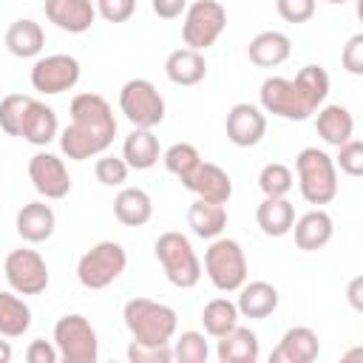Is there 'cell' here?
<instances>
[{
  "mask_svg": "<svg viewBox=\"0 0 363 363\" xmlns=\"http://www.w3.org/2000/svg\"><path fill=\"white\" fill-rule=\"evenodd\" d=\"M128 267V252L119 241H99L77 261V281L85 289L111 286Z\"/></svg>",
  "mask_w": 363,
  "mask_h": 363,
  "instance_id": "cell-7",
  "label": "cell"
},
{
  "mask_svg": "<svg viewBox=\"0 0 363 363\" xmlns=\"http://www.w3.org/2000/svg\"><path fill=\"white\" fill-rule=\"evenodd\" d=\"M207 357H210V346H207L201 332L187 329L176 337L173 360H179V363H207Z\"/></svg>",
  "mask_w": 363,
  "mask_h": 363,
  "instance_id": "cell-35",
  "label": "cell"
},
{
  "mask_svg": "<svg viewBox=\"0 0 363 363\" xmlns=\"http://www.w3.org/2000/svg\"><path fill=\"white\" fill-rule=\"evenodd\" d=\"M218 346H216V357L221 363H255L258 354H261V346H258V335L241 323H235L230 332H224L221 337H216Z\"/></svg>",
  "mask_w": 363,
  "mask_h": 363,
  "instance_id": "cell-22",
  "label": "cell"
},
{
  "mask_svg": "<svg viewBox=\"0 0 363 363\" xmlns=\"http://www.w3.org/2000/svg\"><path fill=\"white\" fill-rule=\"evenodd\" d=\"M11 360V346L9 340H0V363H9Z\"/></svg>",
  "mask_w": 363,
  "mask_h": 363,
  "instance_id": "cell-46",
  "label": "cell"
},
{
  "mask_svg": "<svg viewBox=\"0 0 363 363\" xmlns=\"http://www.w3.org/2000/svg\"><path fill=\"white\" fill-rule=\"evenodd\" d=\"M204 272L218 292H238L247 281V255L235 238H213L204 250Z\"/></svg>",
  "mask_w": 363,
  "mask_h": 363,
  "instance_id": "cell-6",
  "label": "cell"
},
{
  "mask_svg": "<svg viewBox=\"0 0 363 363\" xmlns=\"http://www.w3.org/2000/svg\"><path fill=\"white\" fill-rule=\"evenodd\" d=\"M340 65H343L349 74H354V77L363 74V34H352V37L346 40V45H343V51H340Z\"/></svg>",
  "mask_w": 363,
  "mask_h": 363,
  "instance_id": "cell-42",
  "label": "cell"
},
{
  "mask_svg": "<svg viewBox=\"0 0 363 363\" xmlns=\"http://www.w3.org/2000/svg\"><path fill=\"white\" fill-rule=\"evenodd\" d=\"M292 184H295V176L281 162H269L258 173V187H261L264 196H286L292 190Z\"/></svg>",
  "mask_w": 363,
  "mask_h": 363,
  "instance_id": "cell-34",
  "label": "cell"
},
{
  "mask_svg": "<svg viewBox=\"0 0 363 363\" xmlns=\"http://www.w3.org/2000/svg\"><path fill=\"white\" fill-rule=\"evenodd\" d=\"M43 11L51 26L68 34H82L96 20V9L91 0H45Z\"/></svg>",
  "mask_w": 363,
  "mask_h": 363,
  "instance_id": "cell-16",
  "label": "cell"
},
{
  "mask_svg": "<svg viewBox=\"0 0 363 363\" xmlns=\"http://www.w3.org/2000/svg\"><path fill=\"white\" fill-rule=\"evenodd\" d=\"M281 303V295L278 289L269 284V281H244L238 286V315L241 318H250V320H261V318H269Z\"/></svg>",
  "mask_w": 363,
  "mask_h": 363,
  "instance_id": "cell-21",
  "label": "cell"
},
{
  "mask_svg": "<svg viewBox=\"0 0 363 363\" xmlns=\"http://www.w3.org/2000/svg\"><path fill=\"white\" fill-rule=\"evenodd\" d=\"M31 326V306L11 289L0 292V337H23Z\"/></svg>",
  "mask_w": 363,
  "mask_h": 363,
  "instance_id": "cell-31",
  "label": "cell"
},
{
  "mask_svg": "<svg viewBox=\"0 0 363 363\" xmlns=\"http://www.w3.org/2000/svg\"><path fill=\"white\" fill-rule=\"evenodd\" d=\"M335 167H340L346 176L357 179V176L363 173V142L349 139V142L337 145V159H335Z\"/></svg>",
  "mask_w": 363,
  "mask_h": 363,
  "instance_id": "cell-39",
  "label": "cell"
},
{
  "mask_svg": "<svg viewBox=\"0 0 363 363\" xmlns=\"http://www.w3.org/2000/svg\"><path fill=\"white\" fill-rule=\"evenodd\" d=\"M320 354V340L312 326H292L272 349V363H312Z\"/></svg>",
  "mask_w": 363,
  "mask_h": 363,
  "instance_id": "cell-17",
  "label": "cell"
},
{
  "mask_svg": "<svg viewBox=\"0 0 363 363\" xmlns=\"http://www.w3.org/2000/svg\"><path fill=\"white\" fill-rule=\"evenodd\" d=\"M26 360L28 363H57L60 360V352L54 346V340H31L28 349H26Z\"/></svg>",
  "mask_w": 363,
  "mask_h": 363,
  "instance_id": "cell-43",
  "label": "cell"
},
{
  "mask_svg": "<svg viewBox=\"0 0 363 363\" xmlns=\"http://www.w3.org/2000/svg\"><path fill=\"white\" fill-rule=\"evenodd\" d=\"M128 360L130 363H170L173 360V349H170V343H139V340H130L128 343Z\"/></svg>",
  "mask_w": 363,
  "mask_h": 363,
  "instance_id": "cell-38",
  "label": "cell"
},
{
  "mask_svg": "<svg viewBox=\"0 0 363 363\" xmlns=\"http://www.w3.org/2000/svg\"><path fill=\"white\" fill-rule=\"evenodd\" d=\"M224 130L235 147H252L267 133V113L252 102H235L224 119Z\"/></svg>",
  "mask_w": 363,
  "mask_h": 363,
  "instance_id": "cell-14",
  "label": "cell"
},
{
  "mask_svg": "<svg viewBox=\"0 0 363 363\" xmlns=\"http://www.w3.org/2000/svg\"><path fill=\"white\" fill-rule=\"evenodd\" d=\"M275 11L286 23H306L315 14V0H275Z\"/></svg>",
  "mask_w": 363,
  "mask_h": 363,
  "instance_id": "cell-41",
  "label": "cell"
},
{
  "mask_svg": "<svg viewBox=\"0 0 363 363\" xmlns=\"http://www.w3.org/2000/svg\"><path fill=\"white\" fill-rule=\"evenodd\" d=\"M94 9L105 23H128L136 11V0H94Z\"/></svg>",
  "mask_w": 363,
  "mask_h": 363,
  "instance_id": "cell-40",
  "label": "cell"
},
{
  "mask_svg": "<svg viewBox=\"0 0 363 363\" xmlns=\"http://www.w3.org/2000/svg\"><path fill=\"white\" fill-rule=\"evenodd\" d=\"M3 272H6L9 286H11L17 295H40V292L48 289V281H51L45 258H43L37 250H28V247L11 250V252L6 255Z\"/></svg>",
  "mask_w": 363,
  "mask_h": 363,
  "instance_id": "cell-11",
  "label": "cell"
},
{
  "mask_svg": "<svg viewBox=\"0 0 363 363\" xmlns=\"http://www.w3.org/2000/svg\"><path fill=\"white\" fill-rule=\"evenodd\" d=\"M150 9H153V14L162 17V20H176V17L184 14L187 0H150Z\"/></svg>",
  "mask_w": 363,
  "mask_h": 363,
  "instance_id": "cell-44",
  "label": "cell"
},
{
  "mask_svg": "<svg viewBox=\"0 0 363 363\" xmlns=\"http://www.w3.org/2000/svg\"><path fill=\"white\" fill-rule=\"evenodd\" d=\"M326 3H332V6H343V3H349V0H326Z\"/></svg>",
  "mask_w": 363,
  "mask_h": 363,
  "instance_id": "cell-47",
  "label": "cell"
},
{
  "mask_svg": "<svg viewBox=\"0 0 363 363\" xmlns=\"http://www.w3.org/2000/svg\"><path fill=\"white\" fill-rule=\"evenodd\" d=\"M54 346L60 352V360L65 363H96L99 357V340L96 329L85 315H62L54 323Z\"/></svg>",
  "mask_w": 363,
  "mask_h": 363,
  "instance_id": "cell-8",
  "label": "cell"
},
{
  "mask_svg": "<svg viewBox=\"0 0 363 363\" xmlns=\"http://www.w3.org/2000/svg\"><path fill=\"white\" fill-rule=\"evenodd\" d=\"M162 162H164L167 173H173V176L182 182V179H187V176L196 170V164L201 162V153H199L196 145H190V142H176V145H170V147L162 153Z\"/></svg>",
  "mask_w": 363,
  "mask_h": 363,
  "instance_id": "cell-33",
  "label": "cell"
},
{
  "mask_svg": "<svg viewBox=\"0 0 363 363\" xmlns=\"http://www.w3.org/2000/svg\"><path fill=\"white\" fill-rule=\"evenodd\" d=\"M164 74L173 85H182V88H190V85H199L204 77H207V60L201 51H193V48H176L167 54L164 60Z\"/></svg>",
  "mask_w": 363,
  "mask_h": 363,
  "instance_id": "cell-24",
  "label": "cell"
},
{
  "mask_svg": "<svg viewBox=\"0 0 363 363\" xmlns=\"http://www.w3.org/2000/svg\"><path fill=\"white\" fill-rule=\"evenodd\" d=\"M68 113H71V122L60 133L62 156L74 162H85V159L105 153L113 145L116 116H113L111 102L102 94H94V91L77 94L68 105Z\"/></svg>",
  "mask_w": 363,
  "mask_h": 363,
  "instance_id": "cell-1",
  "label": "cell"
},
{
  "mask_svg": "<svg viewBox=\"0 0 363 363\" xmlns=\"http://www.w3.org/2000/svg\"><path fill=\"white\" fill-rule=\"evenodd\" d=\"M57 133H60V122H57L54 108L31 96V99H28V108H26V113H23L20 136H23L28 145L45 147L48 142L57 139Z\"/></svg>",
  "mask_w": 363,
  "mask_h": 363,
  "instance_id": "cell-19",
  "label": "cell"
},
{
  "mask_svg": "<svg viewBox=\"0 0 363 363\" xmlns=\"http://www.w3.org/2000/svg\"><path fill=\"white\" fill-rule=\"evenodd\" d=\"M227 28V9L218 0H196L187 3L182 20V40L193 51H207Z\"/></svg>",
  "mask_w": 363,
  "mask_h": 363,
  "instance_id": "cell-9",
  "label": "cell"
},
{
  "mask_svg": "<svg viewBox=\"0 0 363 363\" xmlns=\"http://www.w3.org/2000/svg\"><path fill=\"white\" fill-rule=\"evenodd\" d=\"M238 318H241L238 315V306L230 298H213L201 309V323H204V332L210 337H221L224 332H230L238 323Z\"/></svg>",
  "mask_w": 363,
  "mask_h": 363,
  "instance_id": "cell-32",
  "label": "cell"
},
{
  "mask_svg": "<svg viewBox=\"0 0 363 363\" xmlns=\"http://www.w3.org/2000/svg\"><path fill=\"white\" fill-rule=\"evenodd\" d=\"M360 289H363V278L357 275V278H352V284H349V301H352V306H354V309H363Z\"/></svg>",
  "mask_w": 363,
  "mask_h": 363,
  "instance_id": "cell-45",
  "label": "cell"
},
{
  "mask_svg": "<svg viewBox=\"0 0 363 363\" xmlns=\"http://www.w3.org/2000/svg\"><path fill=\"white\" fill-rule=\"evenodd\" d=\"M156 261L164 269V278L179 289H193L201 281V261L184 233L167 230L153 241Z\"/></svg>",
  "mask_w": 363,
  "mask_h": 363,
  "instance_id": "cell-4",
  "label": "cell"
},
{
  "mask_svg": "<svg viewBox=\"0 0 363 363\" xmlns=\"http://www.w3.org/2000/svg\"><path fill=\"white\" fill-rule=\"evenodd\" d=\"M119 111L133 128H156L164 119V96L150 79H128L119 91Z\"/></svg>",
  "mask_w": 363,
  "mask_h": 363,
  "instance_id": "cell-10",
  "label": "cell"
},
{
  "mask_svg": "<svg viewBox=\"0 0 363 363\" xmlns=\"http://www.w3.org/2000/svg\"><path fill=\"white\" fill-rule=\"evenodd\" d=\"M79 60L71 54H45L31 65V88L45 94V96H57L71 91L79 82Z\"/></svg>",
  "mask_w": 363,
  "mask_h": 363,
  "instance_id": "cell-12",
  "label": "cell"
},
{
  "mask_svg": "<svg viewBox=\"0 0 363 363\" xmlns=\"http://www.w3.org/2000/svg\"><path fill=\"white\" fill-rule=\"evenodd\" d=\"M187 227L193 230V235L199 238H218L227 227V207L224 204H216V201H204V199H196L190 207H187Z\"/></svg>",
  "mask_w": 363,
  "mask_h": 363,
  "instance_id": "cell-30",
  "label": "cell"
},
{
  "mask_svg": "<svg viewBox=\"0 0 363 363\" xmlns=\"http://www.w3.org/2000/svg\"><path fill=\"white\" fill-rule=\"evenodd\" d=\"M289 54H292V40L284 31H275V28L255 34L247 45V57L258 68H278L281 62L289 60Z\"/></svg>",
  "mask_w": 363,
  "mask_h": 363,
  "instance_id": "cell-23",
  "label": "cell"
},
{
  "mask_svg": "<svg viewBox=\"0 0 363 363\" xmlns=\"http://www.w3.org/2000/svg\"><path fill=\"white\" fill-rule=\"evenodd\" d=\"M128 170L130 167L122 156H108V153H99V159L94 164V176L105 187H122L128 182Z\"/></svg>",
  "mask_w": 363,
  "mask_h": 363,
  "instance_id": "cell-37",
  "label": "cell"
},
{
  "mask_svg": "<svg viewBox=\"0 0 363 363\" xmlns=\"http://www.w3.org/2000/svg\"><path fill=\"white\" fill-rule=\"evenodd\" d=\"M182 184L196 196V199H204V201H216V204H227L230 196H233V179L224 167L213 164V162H199L196 170L182 179Z\"/></svg>",
  "mask_w": 363,
  "mask_h": 363,
  "instance_id": "cell-15",
  "label": "cell"
},
{
  "mask_svg": "<svg viewBox=\"0 0 363 363\" xmlns=\"http://www.w3.org/2000/svg\"><path fill=\"white\" fill-rule=\"evenodd\" d=\"M43 45H45V31L40 23H34L28 17H20L6 28V48H9V54H14L20 60L37 57L43 51Z\"/></svg>",
  "mask_w": 363,
  "mask_h": 363,
  "instance_id": "cell-28",
  "label": "cell"
},
{
  "mask_svg": "<svg viewBox=\"0 0 363 363\" xmlns=\"http://www.w3.org/2000/svg\"><path fill=\"white\" fill-rule=\"evenodd\" d=\"M26 94H9L0 99V130L9 136H20V125H23V113L28 108Z\"/></svg>",
  "mask_w": 363,
  "mask_h": 363,
  "instance_id": "cell-36",
  "label": "cell"
},
{
  "mask_svg": "<svg viewBox=\"0 0 363 363\" xmlns=\"http://www.w3.org/2000/svg\"><path fill=\"white\" fill-rule=\"evenodd\" d=\"M122 159L130 170H150L162 159L159 139L150 128H133L122 142Z\"/></svg>",
  "mask_w": 363,
  "mask_h": 363,
  "instance_id": "cell-25",
  "label": "cell"
},
{
  "mask_svg": "<svg viewBox=\"0 0 363 363\" xmlns=\"http://www.w3.org/2000/svg\"><path fill=\"white\" fill-rule=\"evenodd\" d=\"M315 130H318V136H320L326 145H332V147L349 142L352 133H354L352 111H349L346 105H320V108H318V119H315Z\"/></svg>",
  "mask_w": 363,
  "mask_h": 363,
  "instance_id": "cell-27",
  "label": "cell"
},
{
  "mask_svg": "<svg viewBox=\"0 0 363 363\" xmlns=\"http://www.w3.org/2000/svg\"><path fill=\"white\" fill-rule=\"evenodd\" d=\"M113 216L125 227H142L153 216V201L142 187H122L113 199Z\"/></svg>",
  "mask_w": 363,
  "mask_h": 363,
  "instance_id": "cell-29",
  "label": "cell"
},
{
  "mask_svg": "<svg viewBox=\"0 0 363 363\" xmlns=\"http://www.w3.org/2000/svg\"><path fill=\"white\" fill-rule=\"evenodd\" d=\"M122 320L130 337L139 343H170L179 329L176 309L150 298H130L122 306Z\"/></svg>",
  "mask_w": 363,
  "mask_h": 363,
  "instance_id": "cell-3",
  "label": "cell"
},
{
  "mask_svg": "<svg viewBox=\"0 0 363 363\" xmlns=\"http://www.w3.org/2000/svg\"><path fill=\"white\" fill-rule=\"evenodd\" d=\"M289 233H295L298 250H303V252H318V250H323V247L332 241L335 224H332V216L318 207V210H309V213H303L301 218H295V224H292Z\"/></svg>",
  "mask_w": 363,
  "mask_h": 363,
  "instance_id": "cell-20",
  "label": "cell"
},
{
  "mask_svg": "<svg viewBox=\"0 0 363 363\" xmlns=\"http://www.w3.org/2000/svg\"><path fill=\"white\" fill-rule=\"evenodd\" d=\"M28 179L43 199L57 201L71 193V173H68L65 162L48 150H40L28 159Z\"/></svg>",
  "mask_w": 363,
  "mask_h": 363,
  "instance_id": "cell-13",
  "label": "cell"
},
{
  "mask_svg": "<svg viewBox=\"0 0 363 363\" xmlns=\"http://www.w3.org/2000/svg\"><path fill=\"white\" fill-rule=\"evenodd\" d=\"M295 170H298V190L309 204L320 207L337 196V167L326 150L303 147L295 156Z\"/></svg>",
  "mask_w": 363,
  "mask_h": 363,
  "instance_id": "cell-5",
  "label": "cell"
},
{
  "mask_svg": "<svg viewBox=\"0 0 363 363\" xmlns=\"http://www.w3.org/2000/svg\"><path fill=\"white\" fill-rule=\"evenodd\" d=\"M14 227H17V235L28 244H43L54 235V227H57V216L51 210V204L45 201H28L17 210V218H14Z\"/></svg>",
  "mask_w": 363,
  "mask_h": 363,
  "instance_id": "cell-18",
  "label": "cell"
},
{
  "mask_svg": "<svg viewBox=\"0 0 363 363\" xmlns=\"http://www.w3.org/2000/svg\"><path fill=\"white\" fill-rule=\"evenodd\" d=\"M329 96V74L323 65H303L292 79L267 77L258 91V108L264 113L303 122Z\"/></svg>",
  "mask_w": 363,
  "mask_h": 363,
  "instance_id": "cell-2",
  "label": "cell"
},
{
  "mask_svg": "<svg viewBox=\"0 0 363 363\" xmlns=\"http://www.w3.org/2000/svg\"><path fill=\"white\" fill-rule=\"evenodd\" d=\"M255 221H258L264 235L281 238L295 224V207H292V201L286 196H264V201L255 210Z\"/></svg>",
  "mask_w": 363,
  "mask_h": 363,
  "instance_id": "cell-26",
  "label": "cell"
}]
</instances>
